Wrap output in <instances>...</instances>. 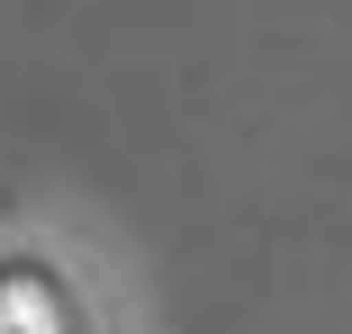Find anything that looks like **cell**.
Segmentation results:
<instances>
[{"label":"cell","mask_w":352,"mask_h":334,"mask_svg":"<svg viewBox=\"0 0 352 334\" xmlns=\"http://www.w3.org/2000/svg\"><path fill=\"white\" fill-rule=\"evenodd\" d=\"M0 334H82L63 280H45L36 262H0Z\"/></svg>","instance_id":"obj_1"}]
</instances>
